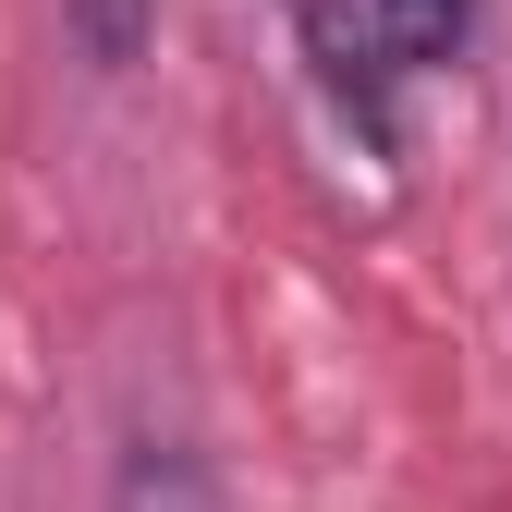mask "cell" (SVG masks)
<instances>
[{
  "label": "cell",
  "mask_w": 512,
  "mask_h": 512,
  "mask_svg": "<svg viewBox=\"0 0 512 512\" xmlns=\"http://www.w3.org/2000/svg\"><path fill=\"white\" fill-rule=\"evenodd\" d=\"M61 25H74V49L98 61V74H122V61L147 49V25H159V0H61Z\"/></svg>",
  "instance_id": "3957f363"
},
{
  "label": "cell",
  "mask_w": 512,
  "mask_h": 512,
  "mask_svg": "<svg viewBox=\"0 0 512 512\" xmlns=\"http://www.w3.org/2000/svg\"><path fill=\"white\" fill-rule=\"evenodd\" d=\"M110 512H220V476L183 452V439L135 427V439H122V464H110Z\"/></svg>",
  "instance_id": "6da1fadb"
},
{
  "label": "cell",
  "mask_w": 512,
  "mask_h": 512,
  "mask_svg": "<svg viewBox=\"0 0 512 512\" xmlns=\"http://www.w3.org/2000/svg\"><path fill=\"white\" fill-rule=\"evenodd\" d=\"M476 25V0H378V49H391V74H427V61H452Z\"/></svg>",
  "instance_id": "7a4b0ae2"
}]
</instances>
